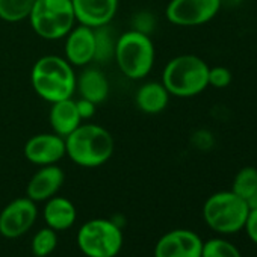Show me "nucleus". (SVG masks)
I'll return each mask as SVG.
<instances>
[{
    "label": "nucleus",
    "mask_w": 257,
    "mask_h": 257,
    "mask_svg": "<svg viewBox=\"0 0 257 257\" xmlns=\"http://www.w3.org/2000/svg\"><path fill=\"white\" fill-rule=\"evenodd\" d=\"M64 140L67 156L85 168H95L106 164L115 149L113 138L107 128L92 122L80 124Z\"/></svg>",
    "instance_id": "1"
},
{
    "label": "nucleus",
    "mask_w": 257,
    "mask_h": 257,
    "mask_svg": "<svg viewBox=\"0 0 257 257\" xmlns=\"http://www.w3.org/2000/svg\"><path fill=\"white\" fill-rule=\"evenodd\" d=\"M76 79L74 67L56 55L40 58L31 73L34 91L49 103L71 98L76 91Z\"/></svg>",
    "instance_id": "2"
},
{
    "label": "nucleus",
    "mask_w": 257,
    "mask_h": 257,
    "mask_svg": "<svg viewBox=\"0 0 257 257\" xmlns=\"http://www.w3.org/2000/svg\"><path fill=\"white\" fill-rule=\"evenodd\" d=\"M162 83L171 95H198L209 86V65L200 56L179 55L165 65Z\"/></svg>",
    "instance_id": "3"
},
{
    "label": "nucleus",
    "mask_w": 257,
    "mask_h": 257,
    "mask_svg": "<svg viewBox=\"0 0 257 257\" xmlns=\"http://www.w3.org/2000/svg\"><path fill=\"white\" fill-rule=\"evenodd\" d=\"M113 58L125 77L141 80L153 68L155 44L147 34L135 29L127 31L116 38Z\"/></svg>",
    "instance_id": "4"
},
{
    "label": "nucleus",
    "mask_w": 257,
    "mask_h": 257,
    "mask_svg": "<svg viewBox=\"0 0 257 257\" xmlns=\"http://www.w3.org/2000/svg\"><path fill=\"white\" fill-rule=\"evenodd\" d=\"M29 22L34 32L44 40L65 38L76 23L71 0H35Z\"/></svg>",
    "instance_id": "5"
},
{
    "label": "nucleus",
    "mask_w": 257,
    "mask_h": 257,
    "mask_svg": "<svg viewBox=\"0 0 257 257\" xmlns=\"http://www.w3.org/2000/svg\"><path fill=\"white\" fill-rule=\"evenodd\" d=\"M249 207L243 198L233 191H221L210 195L203 206L206 224L224 234L236 233L243 228Z\"/></svg>",
    "instance_id": "6"
},
{
    "label": "nucleus",
    "mask_w": 257,
    "mask_h": 257,
    "mask_svg": "<svg viewBox=\"0 0 257 257\" xmlns=\"http://www.w3.org/2000/svg\"><path fill=\"white\" fill-rule=\"evenodd\" d=\"M77 243L88 257H115L122 246V233L107 219H91L77 233Z\"/></svg>",
    "instance_id": "7"
},
{
    "label": "nucleus",
    "mask_w": 257,
    "mask_h": 257,
    "mask_svg": "<svg viewBox=\"0 0 257 257\" xmlns=\"http://www.w3.org/2000/svg\"><path fill=\"white\" fill-rule=\"evenodd\" d=\"M221 7V0H171L167 5L165 16L176 26L194 28L215 19Z\"/></svg>",
    "instance_id": "8"
},
{
    "label": "nucleus",
    "mask_w": 257,
    "mask_h": 257,
    "mask_svg": "<svg viewBox=\"0 0 257 257\" xmlns=\"http://www.w3.org/2000/svg\"><path fill=\"white\" fill-rule=\"evenodd\" d=\"M37 219L35 201L28 198H17L11 201L0 213V233L8 239L25 234Z\"/></svg>",
    "instance_id": "9"
},
{
    "label": "nucleus",
    "mask_w": 257,
    "mask_h": 257,
    "mask_svg": "<svg viewBox=\"0 0 257 257\" xmlns=\"http://www.w3.org/2000/svg\"><path fill=\"white\" fill-rule=\"evenodd\" d=\"M203 240L191 230H173L164 234L155 248V257H201Z\"/></svg>",
    "instance_id": "10"
},
{
    "label": "nucleus",
    "mask_w": 257,
    "mask_h": 257,
    "mask_svg": "<svg viewBox=\"0 0 257 257\" xmlns=\"http://www.w3.org/2000/svg\"><path fill=\"white\" fill-rule=\"evenodd\" d=\"M65 140L56 134H40L25 146V156L35 165H56L65 156Z\"/></svg>",
    "instance_id": "11"
},
{
    "label": "nucleus",
    "mask_w": 257,
    "mask_h": 257,
    "mask_svg": "<svg viewBox=\"0 0 257 257\" xmlns=\"http://www.w3.org/2000/svg\"><path fill=\"white\" fill-rule=\"evenodd\" d=\"M65 59L73 67H85L95 59V32L89 26H74L65 37Z\"/></svg>",
    "instance_id": "12"
},
{
    "label": "nucleus",
    "mask_w": 257,
    "mask_h": 257,
    "mask_svg": "<svg viewBox=\"0 0 257 257\" xmlns=\"http://www.w3.org/2000/svg\"><path fill=\"white\" fill-rule=\"evenodd\" d=\"M76 22L89 28L106 26L118 10V0H71Z\"/></svg>",
    "instance_id": "13"
},
{
    "label": "nucleus",
    "mask_w": 257,
    "mask_h": 257,
    "mask_svg": "<svg viewBox=\"0 0 257 257\" xmlns=\"http://www.w3.org/2000/svg\"><path fill=\"white\" fill-rule=\"evenodd\" d=\"M64 171L56 165H46L38 170L28 185V197L32 201L52 198L64 183Z\"/></svg>",
    "instance_id": "14"
},
{
    "label": "nucleus",
    "mask_w": 257,
    "mask_h": 257,
    "mask_svg": "<svg viewBox=\"0 0 257 257\" xmlns=\"http://www.w3.org/2000/svg\"><path fill=\"white\" fill-rule=\"evenodd\" d=\"M50 125L53 128V134L65 138L68 137L73 131L82 124V118L77 112L76 100L65 98L56 103H52V109L49 113Z\"/></svg>",
    "instance_id": "15"
},
{
    "label": "nucleus",
    "mask_w": 257,
    "mask_h": 257,
    "mask_svg": "<svg viewBox=\"0 0 257 257\" xmlns=\"http://www.w3.org/2000/svg\"><path fill=\"white\" fill-rule=\"evenodd\" d=\"M76 89L82 98H86L95 104L103 103L109 97V80L97 68H86L76 79Z\"/></svg>",
    "instance_id": "16"
},
{
    "label": "nucleus",
    "mask_w": 257,
    "mask_h": 257,
    "mask_svg": "<svg viewBox=\"0 0 257 257\" xmlns=\"http://www.w3.org/2000/svg\"><path fill=\"white\" fill-rule=\"evenodd\" d=\"M170 95L171 94L162 82H147L137 91L135 103L141 112L147 115H156L167 109Z\"/></svg>",
    "instance_id": "17"
},
{
    "label": "nucleus",
    "mask_w": 257,
    "mask_h": 257,
    "mask_svg": "<svg viewBox=\"0 0 257 257\" xmlns=\"http://www.w3.org/2000/svg\"><path fill=\"white\" fill-rule=\"evenodd\" d=\"M44 219L53 230H67L76 221V207L68 198L52 197L44 207Z\"/></svg>",
    "instance_id": "18"
},
{
    "label": "nucleus",
    "mask_w": 257,
    "mask_h": 257,
    "mask_svg": "<svg viewBox=\"0 0 257 257\" xmlns=\"http://www.w3.org/2000/svg\"><path fill=\"white\" fill-rule=\"evenodd\" d=\"M35 0H0V19L8 23H19L29 19Z\"/></svg>",
    "instance_id": "19"
},
{
    "label": "nucleus",
    "mask_w": 257,
    "mask_h": 257,
    "mask_svg": "<svg viewBox=\"0 0 257 257\" xmlns=\"http://www.w3.org/2000/svg\"><path fill=\"white\" fill-rule=\"evenodd\" d=\"M255 189H257V168L243 167L242 170H239L233 179L231 191L246 201L254 194Z\"/></svg>",
    "instance_id": "20"
},
{
    "label": "nucleus",
    "mask_w": 257,
    "mask_h": 257,
    "mask_svg": "<svg viewBox=\"0 0 257 257\" xmlns=\"http://www.w3.org/2000/svg\"><path fill=\"white\" fill-rule=\"evenodd\" d=\"M94 32H95V59L94 61L104 62L113 56L116 40H112V32H109L107 25L94 28Z\"/></svg>",
    "instance_id": "21"
},
{
    "label": "nucleus",
    "mask_w": 257,
    "mask_h": 257,
    "mask_svg": "<svg viewBox=\"0 0 257 257\" xmlns=\"http://www.w3.org/2000/svg\"><path fill=\"white\" fill-rule=\"evenodd\" d=\"M201 257H242L236 245L225 239H210L203 242Z\"/></svg>",
    "instance_id": "22"
},
{
    "label": "nucleus",
    "mask_w": 257,
    "mask_h": 257,
    "mask_svg": "<svg viewBox=\"0 0 257 257\" xmlns=\"http://www.w3.org/2000/svg\"><path fill=\"white\" fill-rule=\"evenodd\" d=\"M56 243H58V239H56L55 230L50 227L43 228L35 234L32 240V252L37 257H46L56 248Z\"/></svg>",
    "instance_id": "23"
},
{
    "label": "nucleus",
    "mask_w": 257,
    "mask_h": 257,
    "mask_svg": "<svg viewBox=\"0 0 257 257\" xmlns=\"http://www.w3.org/2000/svg\"><path fill=\"white\" fill-rule=\"evenodd\" d=\"M233 74L227 67L216 65V67H209V86H213L216 89H224L231 83Z\"/></svg>",
    "instance_id": "24"
},
{
    "label": "nucleus",
    "mask_w": 257,
    "mask_h": 257,
    "mask_svg": "<svg viewBox=\"0 0 257 257\" xmlns=\"http://www.w3.org/2000/svg\"><path fill=\"white\" fill-rule=\"evenodd\" d=\"M243 228L246 234L249 236V239L254 243H257V209H249Z\"/></svg>",
    "instance_id": "25"
},
{
    "label": "nucleus",
    "mask_w": 257,
    "mask_h": 257,
    "mask_svg": "<svg viewBox=\"0 0 257 257\" xmlns=\"http://www.w3.org/2000/svg\"><path fill=\"white\" fill-rule=\"evenodd\" d=\"M76 106H77V112H79V115H80V118H82V121L83 119H89V118H92L94 116V113H95V103H92V101H89V100H86V98H79V100H76Z\"/></svg>",
    "instance_id": "26"
},
{
    "label": "nucleus",
    "mask_w": 257,
    "mask_h": 257,
    "mask_svg": "<svg viewBox=\"0 0 257 257\" xmlns=\"http://www.w3.org/2000/svg\"><path fill=\"white\" fill-rule=\"evenodd\" d=\"M246 204L249 209H257V189L254 191V194L246 200Z\"/></svg>",
    "instance_id": "27"
},
{
    "label": "nucleus",
    "mask_w": 257,
    "mask_h": 257,
    "mask_svg": "<svg viewBox=\"0 0 257 257\" xmlns=\"http://www.w3.org/2000/svg\"><path fill=\"white\" fill-rule=\"evenodd\" d=\"M242 2V0H221V5H227V7H236Z\"/></svg>",
    "instance_id": "28"
}]
</instances>
